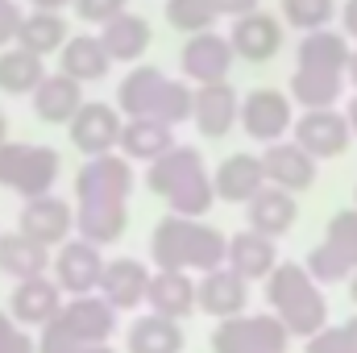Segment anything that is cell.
<instances>
[{
    "instance_id": "4dcf8cb0",
    "label": "cell",
    "mask_w": 357,
    "mask_h": 353,
    "mask_svg": "<svg viewBox=\"0 0 357 353\" xmlns=\"http://www.w3.org/2000/svg\"><path fill=\"white\" fill-rule=\"evenodd\" d=\"M67 38H71V29H67V17L63 13H46V8H33V13H25V21H21V29H17V46H25V50H33V54H59L63 46H67Z\"/></svg>"
},
{
    "instance_id": "8992f818",
    "label": "cell",
    "mask_w": 357,
    "mask_h": 353,
    "mask_svg": "<svg viewBox=\"0 0 357 353\" xmlns=\"http://www.w3.org/2000/svg\"><path fill=\"white\" fill-rule=\"evenodd\" d=\"M67 129H71V146L79 150V154H112L116 146H121V129H125V112L116 108V104H100V100H84L79 104V112L67 121Z\"/></svg>"
},
{
    "instance_id": "9f6ffc18",
    "label": "cell",
    "mask_w": 357,
    "mask_h": 353,
    "mask_svg": "<svg viewBox=\"0 0 357 353\" xmlns=\"http://www.w3.org/2000/svg\"><path fill=\"white\" fill-rule=\"evenodd\" d=\"M354 200H357V191H354Z\"/></svg>"
},
{
    "instance_id": "d590c367",
    "label": "cell",
    "mask_w": 357,
    "mask_h": 353,
    "mask_svg": "<svg viewBox=\"0 0 357 353\" xmlns=\"http://www.w3.org/2000/svg\"><path fill=\"white\" fill-rule=\"evenodd\" d=\"M191 112H195V91H191V84L167 75V84L158 88V100H154V112L150 117H158V121H167L175 129L183 121H191Z\"/></svg>"
},
{
    "instance_id": "6da1fadb",
    "label": "cell",
    "mask_w": 357,
    "mask_h": 353,
    "mask_svg": "<svg viewBox=\"0 0 357 353\" xmlns=\"http://www.w3.org/2000/svg\"><path fill=\"white\" fill-rule=\"evenodd\" d=\"M150 258L158 270H216L229 258V237L199 216H162L150 233Z\"/></svg>"
},
{
    "instance_id": "5bb4252c",
    "label": "cell",
    "mask_w": 357,
    "mask_h": 353,
    "mask_svg": "<svg viewBox=\"0 0 357 353\" xmlns=\"http://www.w3.org/2000/svg\"><path fill=\"white\" fill-rule=\"evenodd\" d=\"M63 312V287L46 274H33V278H17L13 295H8V316L21 324V329H42L50 324L54 316Z\"/></svg>"
},
{
    "instance_id": "b9f144b4",
    "label": "cell",
    "mask_w": 357,
    "mask_h": 353,
    "mask_svg": "<svg viewBox=\"0 0 357 353\" xmlns=\"http://www.w3.org/2000/svg\"><path fill=\"white\" fill-rule=\"evenodd\" d=\"M75 17L88 21V25H108L112 17H121L129 8V0H71Z\"/></svg>"
},
{
    "instance_id": "277c9868",
    "label": "cell",
    "mask_w": 357,
    "mask_h": 353,
    "mask_svg": "<svg viewBox=\"0 0 357 353\" xmlns=\"http://www.w3.org/2000/svg\"><path fill=\"white\" fill-rule=\"evenodd\" d=\"M63 171V158L54 146H38V142H0V187L17 191L21 200L46 195L54 191Z\"/></svg>"
},
{
    "instance_id": "db71d44e",
    "label": "cell",
    "mask_w": 357,
    "mask_h": 353,
    "mask_svg": "<svg viewBox=\"0 0 357 353\" xmlns=\"http://www.w3.org/2000/svg\"><path fill=\"white\" fill-rule=\"evenodd\" d=\"M84 353H116V350H108V341H104V345H88Z\"/></svg>"
},
{
    "instance_id": "d6986e66",
    "label": "cell",
    "mask_w": 357,
    "mask_h": 353,
    "mask_svg": "<svg viewBox=\"0 0 357 353\" xmlns=\"http://www.w3.org/2000/svg\"><path fill=\"white\" fill-rule=\"evenodd\" d=\"M63 320H67V329L84 341V345H104L112 333H116V308L104 299V295H75L71 303H63V312H59Z\"/></svg>"
},
{
    "instance_id": "836d02e7",
    "label": "cell",
    "mask_w": 357,
    "mask_h": 353,
    "mask_svg": "<svg viewBox=\"0 0 357 353\" xmlns=\"http://www.w3.org/2000/svg\"><path fill=\"white\" fill-rule=\"evenodd\" d=\"M162 84H167V75H162L158 67H133V71L116 84V108H121L125 117H150Z\"/></svg>"
},
{
    "instance_id": "f35d334b",
    "label": "cell",
    "mask_w": 357,
    "mask_h": 353,
    "mask_svg": "<svg viewBox=\"0 0 357 353\" xmlns=\"http://www.w3.org/2000/svg\"><path fill=\"white\" fill-rule=\"evenodd\" d=\"M324 246L337 250V254L357 270V208H345V212H337V216L328 220V229H324Z\"/></svg>"
},
{
    "instance_id": "ffe728a7",
    "label": "cell",
    "mask_w": 357,
    "mask_h": 353,
    "mask_svg": "<svg viewBox=\"0 0 357 353\" xmlns=\"http://www.w3.org/2000/svg\"><path fill=\"white\" fill-rule=\"evenodd\" d=\"M212 187H216V200H225V204H250L266 187V167L258 154H229L216 167Z\"/></svg>"
},
{
    "instance_id": "2e32d148",
    "label": "cell",
    "mask_w": 357,
    "mask_h": 353,
    "mask_svg": "<svg viewBox=\"0 0 357 353\" xmlns=\"http://www.w3.org/2000/svg\"><path fill=\"white\" fill-rule=\"evenodd\" d=\"M191 121H195V129H199L208 142H216V137H225V133L241 121V96L233 91L229 80H220V84H199V88H195V112H191Z\"/></svg>"
},
{
    "instance_id": "484cf974",
    "label": "cell",
    "mask_w": 357,
    "mask_h": 353,
    "mask_svg": "<svg viewBox=\"0 0 357 353\" xmlns=\"http://www.w3.org/2000/svg\"><path fill=\"white\" fill-rule=\"evenodd\" d=\"M150 312L171 316V320H187L199 303H195V283L187 270H154L150 274V291H146Z\"/></svg>"
},
{
    "instance_id": "7c38bea8",
    "label": "cell",
    "mask_w": 357,
    "mask_h": 353,
    "mask_svg": "<svg viewBox=\"0 0 357 353\" xmlns=\"http://www.w3.org/2000/svg\"><path fill=\"white\" fill-rule=\"evenodd\" d=\"M195 303L204 316L212 320H229V316H241L245 303H250V278L237 274L233 266H216V270H204L199 283H195Z\"/></svg>"
},
{
    "instance_id": "1f68e13d",
    "label": "cell",
    "mask_w": 357,
    "mask_h": 353,
    "mask_svg": "<svg viewBox=\"0 0 357 353\" xmlns=\"http://www.w3.org/2000/svg\"><path fill=\"white\" fill-rule=\"evenodd\" d=\"M46 80L42 54L25 50V46H4L0 50V91L4 96H33V88Z\"/></svg>"
},
{
    "instance_id": "f1b7e54d",
    "label": "cell",
    "mask_w": 357,
    "mask_h": 353,
    "mask_svg": "<svg viewBox=\"0 0 357 353\" xmlns=\"http://www.w3.org/2000/svg\"><path fill=\"white\" fill-rule=\"evenodd\" d=\"M225 262L233 266L237 274H245L250 283H254V278H266L270 270L278 266V250H274V237L258 233V229L233 233V237H229V258H225Z\"/></svg>"
},
{
    "instance_id": "4316f807",
    "label": "cell",
    "mask_w": 357,
    "mask_h": 353,
    "mask_svg": "<svg viewBox=\"0 0 357 353\" xmlns=\"http://www.w3.org/2000/svg\"><path fill=\"white\" fill-rule=\"evenodd\" d=\"M299 67H312V71H337L345 75L349 71V59H354V46H349V33H337V29H307L299 38Z\"/></svg>"
},
{
    "instance_id": "bcb514c9",
    "label": "cell",
    "mask_w": 357,
    "mask_h": 353,
    "mask_svg": "<svg viewBox=\"0 0 357 353\" xmlns=\"http://www.w3.org/2000/svg\"><path fill=\"white\" fill-rule=\"evenodd\" d=\"M220 8V17H241V13H254L258 0H212Z\"/></svg>"
},
{
    "instance_id": "3957f363",
    "label": "cell",
    "mask_w": 357,
    "mask_h": 353,
    "mask_svg": "<svg viewBox=\"0 0 357 353\" xmlns=\"http://www.w3.org/2000/svg\"><path fill=\"white\" fill-rule=\"evenodd\" d=\"M266 299L291 337H312L328 324V303L320 295V283L307 274L303 262L274 266L266 274Z\"/></svg>"
},
{
    "instance_id": "ab89813d",
    "label": "cell",
    "mask_w": 357,
    "mask_h": 353,
    "mask_svg": "<svg viewBox=\"0 0 357 353\" xmlns=\"http://www.w3.org/2000/svg\"><path fill=\"white\" fill-rule=\"evenodd\" d=\"M303 266H307V274H312L316 283H324V287H328V283H341V278H349V274H354V266L345 262L337 250H328L324 241L303 258Z\"/></svg>"
},
{
    "instance_id": "5b68a950",
    "label": "cell",
    "mask_w": 357,
    "mask_h": 353,
    "mask_svg": "<svg viewBox=\"0 0 357 353\" xmlns=\"http://www.w3.org/2000/svg\"><path fill=\"white\" fill-rule=\"evenodd\" d=\"M287 345H291V333L274 312L229 316L212 333V353H287Z\"/></svg>"
},
{
    "instance_id": "ee69618b",
    "label": "cell",
    "mask_w": 357,
    "mask_h": 353,
    "mask_svg": "<svg viewBox=\"0 0 357 353\" xmlns=\"http://www.w3.org/2000/svg\"><path fill=\"white\" fill-rule=\"evenodd\" d=\"M303 353H349V345H345V329H320V333H312L307 337V350Z\"/></svg>"
},
{
    "instance_id": "e575fe53",
    "label": "cell",
    "mask_w": 357,
    "mask_h": 353,
    "mask_svg": "<svg viewBox=\"0 0 357 353\" xmlns=\"http://www.w3.org/2000/svg\"><path fill=\"white\" fill-rule=\"evenodd\" d=\"M345 91V75L337 71H312V67H295L291 75V100L303 108H333Z\"/></svg>"
},
{
    "instance_id": "8fae6325",
    "label": "cell",
    "mask_w": 357,
    "mask_h": 353,
    "mask_svg": "<svg viewBox=\"0 0 357 353\" xmlns=\"http://www.w3.org/2000/svg\"><path fill=\"white\" fill-rule=\"evenodd\" d=\"M100 274H104L100 246H91L84 237H67V241L59 246V254L50 258V278H54L67 295L100 291Z\"/></svg>"
},
{
    "instance_id": "c3c4849f",
    "label": "cell",
    "mask_w": 357,
    "mask_h": 353,
    "mask_svg": "<svg viewBox=\"0 0 357 353\" xmlns=\"http://www.w3.org/2000/svg\"><path fill=\"white\" fill-rule=\"evenodd\" d=\"M71 0H29V8H46V13H63Z\"/></svg>"
},
{
    "instance_id": "f5cc1de1",
    "label": "cell",
    "mask_w": 357,
    "mask_h": 353,
    "mask_svg": "<svg viewBox=\"0 0 357 353\" xmlns=\"http://www.w3.org/2000/svg\"><path fill=\"white\" fill-rule=\"evenodd\" d=\"M0 142H8V117L0 112Z\"/></svg>"
},
{
    "instance_id": "44dd1931",
    "label": "cell",
    "mask_w": 357,
    "mask_h": 353,
    "mask_svg": "<svg viewBox=\"0 0 357 353\" xmlns=\"http://www.w3.org/2000/svg\"><path fill=\"white\" fill-rule=\"evenodd\" d=\"M245 216H250V229H258V233H266V237H282V233H291L295 220H299V200H295V191L266 183V187L245 204Z\"/></svg>"
},
{
    "instance_id": "9a60e30c",
    "label": "cell",
    "mask_w": 357,
    "mask_h": 353,
    "mask_svg": "<svg viewBox=\"0 0 357 353\" xmlns=\"http://www.w3.org/2000/svg\"><path fill=\"white\" fill-rule=\"evenodd\" d=\"M229 42L237 50V59H245V63H270L282 50V21L274 13H266V8L241 13V17H233Z\"/></svg>"
},
{
    "instance_id": "e0dca14e",
    "label": "cell",
    "mask_w": 357,
    "mask_h": 353,
    "mask_svg": "<svg viewBox=\"0 0 357 353\" xmlns=\"http://www.w3.org/2000/svg\"><path fill=\"white\" fill-rule=\"evenodd\" d=\"M262 167H266V183L274 187H287V191H307L316 183V158L291 137V142H270L266 154H262Z\"/></svg>"
},
{
    "instance_id": "7bdbcfd3",
    "label": "cell",
    "mask_w": 357,
    "mask_h": 353,
    "mask_svg": "<svg viewBox=\"0 0 357 353\" xmlns=\"http://www.w3.org/2000/svg\"><path fill=\"white\" fill-rule=\"evenodd\" d=\"M0 353H38L29 333H21V324L8 312H0Z\"/></svg>"
},
{
    "instance_id": "83f0119b",
    "label": "cell",
    "mask_w": 357,
    "mask_h": 353,
    "mask_svg": "<svg viewBox=\"0 0 357 353\" xmlns=\"http://www.w3.org/2000/svg\"><path fill=\"white\" fill-rule=\"evenodd\" d=\"M59 54H63V75H71L79 84H96L112 71V54L104 50L100 33H71Z\"/></svg>"
},
{
    "instance_id": "603a6c76",
    "label": "cell",
    "mask_w": 357,
    "mask_h": 353,
    "mask_svg": "<svg viewBox=\"0 0 357 353\" xmlns=\"http://www.w3.org/2000/svg\"><path fill=\"white\" fill-rule=\"evenodd\" d=\"M175 146V129L158 117H125V129H121V154L129 163H154L162 158L167 150Z\"/></svg>"
},
{
    "instance_id": "74e56055",
    "label": "cell",
    "mask_w": 357,
    "mask_h": 353,
    "mask_svg": "<svg viewBox=\"0 0 357 353\" xmlns=\"http://www.w3.org/2000/svg\"><path fill=\"white\" fill-rule=\"evenodd\" d=\"M278 8H282V21L299 33L324 29L337 17V0H278Z\"/></svg>"
},
{
    "instance_id": "681fc988",
    "label": "cell",
    "mask_w": 357,
    "mask_h": 353,
    "mask_svg": "<svg viewBox=\"0 0 357 353\" xmlns=\"http://www.w3.org/2000/svg\"><path fill=\"white\" fill-rule=\"evenodd\" d=\"M341 329H345V345H349V353H357V316L354 320H345Z\"/></svg>"
},
{
    "instance_id": "816d5d0a",
    "label": "cell",
    "mask_w": 357,
    "mask_h": 353,
    "mask_svg": "<svg viewBox=\"0 0 357 353\" xmlns=\"http://www.w3.org/2000/svg\"><path fill=\"white\" fill-rule=\"evenodd\" d=\"M345 75H349V84L357 88V50H354V59H349V71H345Z\"/></svg>"
},
{
    "instance_id": "60d3db41",
    "label": "cell",
    "mask_w": 357,
    "mask_h": 353,
    "mask_svg": "<svg viewBox=\"0 0 357 353\" xmlns=\"http://www.w3.org/2000/svg\"><path fill=\"white\" fill-rule=\"evenodd\" d=\"M88 345L67 329L63 316H54L50 324H42V337H38V353H84Z\"/></svg>"
},
{
    "instance_id": "4fadbf2b",
    "label": "cell",
    "mask_w": 357,
    "mask_h": 353,
    "mask_svg": "<svg viewBox=\"0 0 357 353\" xmlns=\"http://www.w3.org/2000/svg\"><path fill=\"white\" fill-rule=\"evenodd\" d=\"M133 195V167L125 154H96L75 175V200H125Z\"/></svg>"
},
{
    "instance_id": "f907efd6",
    "label": "cell",
    "mask_w": 357,
    "mask_h": 353,
    "mask_svg": "<svg viewBox=\"0 0 357 353\" xmlns=\"http://www.w3.org/2000/svg\"><path fill=\"white\" fill-rule=\"evenodd\" d=\"M345 117H349V129H354V137H357V91H354V100H349V108H345Z\"/></svg>"
},
{
    "instance_id": "cb8c5ba5",
    "label": "cell",
    "mask_w": 357,
    "mask_h": 353,
    "mask_svg": "<svg viewBox=\"0 0 357 353\" xmlns=\"http://www.w3.org/2000/svg\"><path fill=\"white\" fill-rule=\"evenodd\" d=\"M100 42H104V50L112 54V63H137L146 50H150V42H154V29H150V21L142 17V13H121V17H112L108 25H100Z\"/></svg>"
},
{
    "instance_id": "52a82bcc",
    "label": "cell",
    "mask_w": 357,
    "mask_h": 353,
    "mask_svg": "<svg viewBox=\"0 0 357 353\" xmlns=\"http://www.w3.org/2000/svg\"><path fill=\"white\" fill-rule=\"evenodd\" d=\"M233 63H237L233 42L225 33H212V29L191 33L183 42V54H178L183 80H191V84H220V80H229Z\"/></svg>"
},
{
    "instance_id": "d6a6232c",
    "label": "cell",
    "mask_w": 357,
    "mask_h": 353,
    "mask_svg": "<svg viewBox=\"0 0 357 353\" xmlns=\"http://www.w3.org/2000/svg\"><path fill=\"white\" fill-rule=\"evenodd\" d=\"M0 270L13 274V278H33V274H46L50 270V250L33 237H25L21 229L17 233H0Z\"/></svg>"
},
{
    "instance_id": "30bf717a",
    "label": "cell",
    "mask_w": 357,
    "mask_h": 353,
    "mask_svg": "<svg viewBox=\"0 0 357 353\" xmlns=\"http://www.w3.org/2000/svg\"><path fill=\"white\" fill-rule=\"evenodd\" d=\"M295 129V142L320 163V158H337L349 150L354 142V129H349V117L337 112V108H303V117L291 125Z\"/></svg>"
},
{
    "instance_id": "11a10c76",
    "label": "cell",
    "mask_w": 357,
    "mask_h": 353,
    "mask_svg": "<svg viewBox=\"0 0 357 353\" xmlns=\"http://www.w3.org/2000/svg\"><path fill=\"white\" fill-rule=\"evenodd\" d=\"M349 295H354V303H357V270H354V283H349Z\"/></svg>"
},
{
    "instance_id": "7dc6e473",
    "label": "cell",
    "mask_w": 357,
    "mask_h": 353,
    "mask_svg": "<svg viewBox=\"0 0 357 353\" xmlns=\"http://www.w3.org/2000/svg\"><path fill=\"white\" fill-rule=\"evenodd\" d=\"M341 25H345L349 42H357V0H345V8H341Z\"/></svg>"
},
{
    "instance_id": "7a4b0ae2",
    "label": "cell",
    "mask_w": 357,
    "mask_h": 353,
    "mask_svg": "<svg viewBox=\"0 0 357 353\" xmlns=\"http://www.w3.org/2000/svg\"><path fill=\"white\" fill-rule=\"evenodd\" d=\"M146 187L175 212V216H204L216 204L212 175L204 171V154L195 146H171L162 158L150 163Z\"/></svg>"
},
{
    "instance_id": "f6af8a7d",
    "label": "cell",
    "mask_w": 357,
    "mask_h": 353,
    "mask_svg": "<svg viewBox=\"0 0 357 353\" xmlns=\"http://www.w3.org/2000/svg\"><path fill=\"white\" fill-rule=\"evenodd\" d=\"M21 21H25L21 4H17V0H0V50L17 42V29H21Z\"/></svg>"
},
{
    "instance_id": "f546056e",
    "label": "cell",
    "mask_w": 357,
    "mask_h": 353,
    "mask_svg": "<svg viewBox=\"0 0 357 353\" xmlns=\"http://www.w3.org/2000/svg\"><path fill=\"white\" fill-rule=\"evenodd\" d=\"M125 345H129V353H183V329L171 316L150 312V316H137L129 324Z\"/></svg>"
},
{
    "instance_id": "ac0fdd59",
    "label": "cell",
    "mask_w": 357,
    "mask_h": 353,
    "mask_svg": "<svg viewBox=\"0 0 357 353\" xmlns=\"http://www.w3.org/2000/svg\"><path fill=\"white\" fill-rule=\"evenodd\" d=\"M150 266H142L137 258H112L104 262L100 274V295L116 308V312H133L146 303V291H150Z\"/></svg>"
},
{
    "instance_id": "d4e9b609",
    "label": "cell",
    "mask_w": 357,
    "mask_h": 353,
    "mask_svg": "<svg viewBox=\"0 0 357 353\" xmlns=\"http://www.w3.org/2000/svg\"><path fill=\"white\" fill-rule=\"evenodd\" d=\"M33 117L38 121H46V125H67L75 112H79V104H84V84L79 80H71V75H46L38 88H33Z\"/></svg>"
},
{
    "instance_id": "9c48e42d",
    "label": "cell",
    "mask_w": 357,
    "mask_h": 353,
    "mask_svg": "<svg viewBox=\"0 0 357 353\" xmlns=\"http://www.w3.org/2000/svg\"><path fill=\"white\" fill-rule=\"evenodd\" d=\"M254 142H282V133H291L295 112H291V96L278 88H254L241 96V121H237Z\"/></svg>"
},
{
    "instance_id": "7402d4cb",
    "label": "cell",
    "mask_w": 357,
    "mask_h": 353,
    "mask_svg": "<svg viewBox=\"0 0 357 353\" xmlns=\"http://www.w3.org/2000/svg\"><path fill=\"white\" fill-rule=\"evenodd\" d=\"M129 225L125 200H79L75 204V233L91 246H112Z\"/></svg>"
},
{
    "instance_id": "8d00e7d4",
    "label": "cell",
    "mask_w": 357,
    "mask_h": 353,
    "mask_svg": "<svg viewBox=\"0 0 357 353\" xmlns=\"http://www.w3.org/2000/svg\"><path fill=\"white\" fill-rule=\"evenodd\" d=\"M220 21V8L212 0H167V25L178 33H204Z\"/></svg>"
},
{
    "instance_id": "ba28073f",
    "label": "cell",
    "mask_w": 357,
    "mask_h": 353,
    "mask_svg": "<svg viewBox=\"0 0 357 353\" xmlns=\"http://www.w3.org/2000/svg\"><path fill=\"white\" fill-rule=\"evenodd\" d=\"M17 229H21L25 237L42 241L46 250H59V246L75 233V208H71L67 200H59L54 191L33 195V200L21 204V212H17Z\"/></svg>"
}]
</instances>
